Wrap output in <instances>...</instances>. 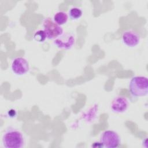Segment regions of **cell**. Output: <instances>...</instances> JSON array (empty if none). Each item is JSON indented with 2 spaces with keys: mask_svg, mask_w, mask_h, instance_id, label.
Listing matches in <instances>:
<instances>
[{
  "mask_svg": "<svg viewBox=\"0 0 148 148\" xmlns=\"http://www.w3.org/2000/svg\"><path fill=\"white\" fill-rule=\"evenodd\" d=\"M2 143L6 148H21L24 146L25 140L21 132L12 128L6 130L4 133Z\"/></svg>",
  "mask_w": 148,
  "mask_h": 148,
  "instance_id": "6da1fadb",
  "label": "cell"
},
{
  "mask_svg": "<svg viewBox=\"0 0 148 148\" xmlns=\"http://www.w3.org/2000/svg\"><path fill=\"white\" fill-rule=\"evenodd\" d=\"M122 40L127 46L134 47L139 43L140 38L139 35L136 32L132 30H127L123 34Z\"/></svg>",
  "mask_w": 148,
  "mask_h": 148,
  "instance_id": "52a82bcc",
  "label": "cell"
},
{
  "mask_svg": "<svg viewBox=\"0 0 148 148\" xmlns=\"http://www.w3.org/2000/svg\"><path fill=\"white\" fill-rule=\"evenodd\" d=\"M68 19V16L67 13L63 11L57 12L53 17L54 21L60 26L65 24L67 22Z\"/></svg>",
  "mask_w": 148,
  "mask_h": 148,
  "instance_id": "9c48e42d",
  "label": "cell"
},
{
  "mask_svg": "<svg viewBox=\"0 0 148 148\" xmlns=\"http://www.w3.org/2000/svg\"><path fill=\"white\" fill-rule=\"evenodd\" d=\"M43 27L47 39H55L63 34L62 28L50 18H46L44 20Z\"/></svg>",
  "mask_w": 148,
  "mask_h": 148,
  "instance_id": "3957f363",
  "label": "cell"
},
{
  "mask_svg": "<svg viewBox=\"0 0 148 148\" xmlns=\"http://www.w3.org/2000/svg\"><path fill=\"white\" fill-rule=\"evenodd\" d=\"M129 105L128 101L124 97H116L111 103L112 110L116 113H123L127 110Z\"/></svg>",
  "mask_w": 148,
  "mask_h": 148,
  "instance_id": "ba28073f",
  "label": "cell"
},
{
  "mask_svg": "<svg viewBox=\"0 0 148 148\" xmlns=\"http://www.w3.org/2000/svg\"><path fill=\"white\" fill-rule=\"evenodd\" d=\"M101 143L103 147L116 148L120 146L121 139L117 132L112 130H107L102 133L101 137Z\"/></svg>",
  "mask_w": 148,
  "mask_h": 148,
  "instance_id": "277c9868",
  "label": "cell"
},
{
  "mask_svg": "<svg viewBox=\"0 0 148 148\" xmlns=\"http://www.w3.org/2000/svg\"><path fill=\"white\" fill-rule=\"evenodd\" d=\"M131 94L136 97L147 95L148 93V80L145 76L133 77L129 84Z\"/></svg>",
  "mask_w": 148,
  "mask_h": 148,
  "instance_id": "7a4b0ae2",
  "label": "cell"
},
{
  "mask_svg": "<svg viewBox=\"0 0 148 148\" xmlns=\"http://www.w3.org/2000/svg\"><path fill=\"white\" fill-rule=\"evenodd\" d=\"M11 68L14 73L21 76L29 71V66L26 59L23 57H17L12 61Z\"/></svg>",
  "mask_w": 148,
  "mask_h": 148,
  "instance_id": "8992f818",
  "label": "cell"
},
{
  "mask_svg": "<svg viewBox=\"0 0 148 148\" xmlns=\"http://www.w3.org/2000/svg\"><path fill=\"white\" fill-rule=\"evenodd\" d=\"M46 38H47V36H46V33L43 30H42V29L36 31L34 34V40L39 43H42L45 42Z\"/></svg>",
  "mask_w": 148,
  "mask_h": 148,
  "instance_id": "8fae6325",
  "label": "cell"
},
{
  "mask_svg": "<svg viewBox=\"0 0 148 148\" xmlns=\"http://www.w3.org/2000/svg\"><path fill=\"white\" fill-rule=\"evenodd\" d=\"M75 35L69 32L65 33V34H62L54 40V43L57 47L66 50L70 49L71 47H72V46L75 45Z\"/></svg>",
  "mask_w": 148,
  "mask_h": 148,
  "instance_id": "5b68a950",
  "label": "cell"
},
{
  "mask_svg": "<svg viewBox=\"0 0 148 148\" xmlns=\"http://www.w3.org/2000/svg\"><path fill=\"white\" fill-rule=\"evenodd\" d=\"M83 14L82 10L77 7H73L70 9L68 12L69 18L72 20H76L80 18Z\"/></svg>",
  "mask_w": 148,
  "mask_h": 148,
  "instance_id": "30bf717a",
  "label": "cell"
}]
</instances>
